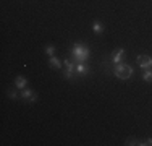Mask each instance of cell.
I'll return each instance as SVG.
<instances>
[{"instance_id":"3957f363","label":"cell","mask_w":152,"mask_h":146,"mask_svg":"<svg viewBox=\"0 0 152 146\" xmlns=\"http://www.w3.org/2000/svg\"><path fill=\"white\" fill-rule=\"evenodd\" d=\"M63 65H65V73H63V76H65L66 80H70V78H71V75H73V72L76 70V67H75L73 62L68 60V58L63 62Z\"/></svg>"},{"instance_id":"5b68a950","label":"cell","mask_w":152,"mask_h":146,"mask_svg":"<svg viewBox=\"0 0 152 146\" xmlns=\"http://www.w3.org/2000/svg\"><path fill=\"white\" fill-rule=\"evenodd\" d=\"M123 55H125V50H123L121 47H118V49L112 54V62H113V63H120V60H121Z\"/></svg>"},{"instance_id":"30bf717a","label":"cell","mask_w":152,"mask_h":146,"mask_svg":"<svg viewBox=\"0 0 152 146\" xmlns=\"http://www.w3.org/2000/svg\"><path fill=\"white\" fill-rule=\"evenodd\" d=\"M92 29H94V32H102V31H104V24L99 23V21H94Z\"/></svg>"},{"instance_id":"7c38bea8","label":"cell","mask_w":152,"mask_h":146,"mask_svg":"<svg viewBox=\"0 0 152 146\" xmlns=\"http://www.w3.org/2000/svg\"><path fill=\"white\" fill-rule=\"evenodd\" d=\"M45 54H47V55H50V57H53V54H55V47H53V46H47L45 47Z\"/></svg>"},{"instance_id":"9c48e42d","label":"cell","mask_w":152,"mask_h":146,"mask_svg":"<svg viewBox=\"0 0 152 146\" xmlns=\"http://www.w3.org/2000/svg\"><path fill=\"white\" fill-rule=\"evenodd\" d=\"M49 65H50L52 68H61V62H60L57 57H50V62H49Z\"/></svg>"},{"instance_id":"8fae6325","label":"cell","mask_w":152,"mask_h":146,"mask_svg":"<svg viewBox=\"0 0 152 146\" xmlns=\"http://www.w3.org/2000/svg\"><path fill=\"white\" fill-rule=\"evenodd\" d=\"M142 80L144 81H147V83H151L152 81V70H146L142 73Z\"/></svg>"},{"instance_id":"277c9868","label":"cell","mask_w":152,"mask_h":146,"mask_svg":"<svg viewBox=\"0 0 152 146\" xmlns=\"http://www.w3.org/2000/svg\"><path fill=\"white\" fill-rule=\"evenodd\" d=\"M136 62L141 68H151L152 67V57H149V55H139L136 58Z\"/></svg>"},{"instance_id":"ba28073f","label":"cell","mask_w":152,"mask_h":146,"mask_svg":"<svg viewBox=\"0 0 152 146\" xmlns=\"http://www.w3.org/2000/svg\"><path fill=\"white\" fill-rule=\"evenodd\" d=\"M76 72L79 73V75H86V73H89V68L84 65V62L83 63H76Z\"/></svg>"},{"instance_id":"9a60e30c","label":"cell","mask_w":152,"mask_h":146,"mask_svg":"<svg viewBox=\"0 0 152 146\" xmlns=\"http://www.w3.org/2000/svg\"><path fill=\"white\" fill-rule=\"evenodd\" d=\"M8 96H10V97H16V93H13V91H8Z\"/></svg>"},{"instance_id":"8992f818","label":"cell","mask_w":152,"mask_h":146,"mask_svg":"<svg viewBox=\"0 0 152 146\" xmlns=\"http://www.w3.org/2000/svg\"><path fill=\"white\" fill-rule=\"evenodd\" d=\"M21 96H23V99H28V101H31V102L37 101V96H36V94H32V91L28 89V88H24V89H23Z\"/></svg>"},{"instance_id":"5bb4252c","label":"cell","mask_w":152,"mask_h":146,"mask_svg":"<svg viewBox=\"0 0 152 146\" xmlns=\"http://www.w3.org/2000/svg\"><path fill=\"white\" fill-rule=\"evenodd\" d=\"M139 145H141V146H146V145H152V140H151V138H149V140L142 141V143H141V141H139Z\"/></svg>"},{"instance_id":"7a4b0ae2","label":"cell","mask_w":152,"mask_h":146,"mask_svg":"<svg viewBox=\"0 0 152 146\" xmlns=\"http://www.w3.org/2000/svg\"><path fill=\"white\" fill-rule=\"evenodd\" d=\"M131 75H133V68L129 67V65H126V63H118L117 67H115V76H117V78H120V80H128V78H131Z\"/></svg>"},{"instance_id":"4fadbf2b","label":"cell","mask_w":152,"mask_h":146,"mask_svg":"<svg viewBox=\"0 0 152 146\" xmlns=\"http://www.w3.org/2000/svg\"><path fill=\"white\" fill-rule=\"evenodd\" d=\"M126 145H139V140H136V138H126Z\"/></svg>"},{"instance_id":"6da1fadb","label":"cell","mask_w":152,"mask_h":146,"mask_svg":"<svg viewBox=\"0 0 152 146\" xmlns=\"http://www.w3.org/2000/svg\"><path fill=\"white\" fill-rule=\"evenodd\" d=\"M71 54H73L76 63H83L89 58V47H86L84 44H75L73 49H71Z\"/></svg>"},{"instance_id":"52a82bcc","label":"cell","mask_w":152,"mask_h":146,"mask_svg":"<svg viewBox=\"0 0 152 146\" xmlns=\"http://www.w3.org/2000/svg\"><path fill=\"white\" fill-rule=\"evenodd\" d=\"M26 78H24V76H18V78L15 80V85H16V88L18 89H24V88H26Z\"/></svg>"}]
</instances>
